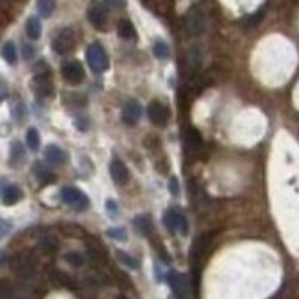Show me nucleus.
Returning a JSON list of instances; mask_svg holds the SVG:
<instances>
[{"mask_svg": "<svg viewBox=\"0 0 299 299\" xmlns=\"http://www.w3.org/2000/svg\"><path fill=\"white\" fill-rule=\"evenodd\" d=\"M22 158H24V147H22L18 141H15V143L11 145V164H17V162H20Z\"/></svg>", "mask_w": 299, "mask_h": 299, "instance_id": "nucleus-29", "label": "nucleus"}, {"mask_svg": "<svg viewBox=\"0 0 299 299\" xmlns=\"http://www.w3.org/2000/svg\"><path fill=\"white\" fill-rule=\"evenodd\" d=\"M32 86H33L35 94L41 96V98H48V96H51V92H53V84H51V79L50 75H48V72L35 75Z\"/></svg>", "mask_w": 299, "mask_h": 299, "instance_id": "nucleus-11", "label": "nucleus"}, {"mask_svg": "<svg viewBox=\"0 0 299 299\" xmlns=\"http://www.w3.org/2000/svg\"><path fill=\"white\" fill-rule=\"evenodd\" d=\"M33 55H35L33 46H30V44H24V46H22V57H24L26 61H30V59H33Z\"/></svg>", "mask_w": 299, "mask_h": 299, "instance_id": "nucleus-35", "label": "nucleus"}, {"mask_svg": "<svg viewBox=\"0 0 299 299\" xmlns=\"http://www.w3.org/2000/svg\"><path fill=\"white\" fill-rule=\"evenodd\" d=\"M110 6H116V8H121L125 4V0H107Z\"/></svg>", "mask_w": 299, "mask_h": 299, "instance_id": "nucleus-39", "label": "nucleus"}, {"mask_svg": "<svg viewBox=\"0 0 299 299\" xmlns=\"http://www.w3.org/2000/svg\"><path fill=\"white\" fill-rule=\"evenodd\" d=\"M206 28V17H204V11L200 6H193L187 15H185V30L187 33L193 37H199Z\"/></svg>", "mask_w": 299, "mask_h": 299, "instance_id": "nucleus-3", "label": "nucleus"}, {"mask_svg": "<svg viewBox=\"0 0 299 299\" xmlns=\"http://www.w3.org/2000/svg\"><path fill=\"white\" fill-rule=\"evenodd\" d=\"M209 241H211V235H200V237L195 239V242H193V248H191L193 259H199L200 255L206 251V248L209 246Z\"/></svg>", "mask_w": 299, "mask_h": 299, "instance_id": "nucleus-17", "label": "nucleus"}, {"mask_svg": "<svg viewBox=\"0 0 299 299\" xmlns=\"http://www.w3.org/2000/svg\"><path fill=\"white\" fill-rule=\"evenodd\" d=\"M37 9H39V15L44 18L51 17L53 9H55V0H37Z\"/></svg>", "mask_w": 299, "mask_h": 299, "instance_id": "nucleus-23", "label": "nucleus"}, {"mask_svg": "<svg viewBox=\"0 0 299 299\" xmlns=\"http://www.w3.org/2000/svg\"><path fill=\"white\" fill-rule=\"evenodd\" d=\"M22 112H24V107H22V105H17V107H15V112H13L15 119H22V116H24Z\"/></svg>", "mask_w": 299, "mask_h": 299, "instance_id": "nucleus-38", "label": "nucleus"}, {"mask_svg": "<svg viewBox=\"0 0 299 299\" xmlns=\"http://www.w3.org/2000/svg\"><path fill=\"white\" fill-rule=\"evenodd\" d=\"M2 57H4V61L9 63V65H15V63H17V48H15V44L11 41L6 42V44L2 46Z\"/></svg>", "mask_w": 299, "mask_h": 299, "instance_id": "nucleus-22", "label": "nucleus"}, {"mask_svg": "<svg viewBox=\"0 0 299 299\" xmlns=\"http://www.w3.org/2000/svg\"><path fill=\"white\" fill-rule=\"evenodd\" d=\"M134 226H136V230H138L143 237H149L150 232H152V222H150L149 215H138L134 218Z\"/></svg>", "mask_w": 299, "mask_h": 299, "instance_id": "nucleus-20", "label": "nucleus"}, {"mask_svg": "<svg viewBox=\"0 0 299 299\" xmlns=\"http://www.w3.org/2000/svg\"><path fill=\"white\" fill-rule=\"evenodd\" d=\"M117 299H127V298H123V296H121V298H117Z\"/></svg>", "mask_w": 299, "mask_h": 299, "instance_id": "nucleus-41", "label": "nucleus"}, {"mask_svg": "<svg viewBox=\"0 0 299 299\" xmlns=\"http://www.w3.org/2000/svg\"><path fill=\"white\" fill-rule=\"evenodd\" d=\"M110 176H112V180L117 185L127 183V180H129V169H127V166H125L121 160L114 158L110 162Z\"/></svg>", "mask_w": 299, "mask_h": 299, "instance_id": "nucleus-12", "label": "nucleus"}, {"mask_svg": "<svg viewBox=\"0 0 299 299\" xmlns=\"http://www.w3.org/2000/svg\"><path fill=\"white\" fill-rule=\"evenodd\" d=\"M169 193H171L173 197H178V195H180V185H178V178H176V176H171V178H169Z\"/></svg>", "mask_w": 299, "mask_h": 299, "instance_id": "nucleus-33", "label": "nucleus"}, {"mask_svg": "<svg viewBox=\"0 0 299 299\" xmlns=\"http://www.w3.org/2000/svg\"><path fill=\"white\" fill-rule=\"evenodd\" d=\"M200 63H202V57H200V50L199 48H191L189 50V66L193 70H197L200 66Z\"/></svg>", "mask_w": 299, "mask_h": 299, "instance_id": "nucleus-31", "label": "nucleus"}, {"mask_svg": "<svg viewBox=\"0 0 299 299\" xmlns=\"http://www.w3.org/2000/svg\"><path fill=\"white\" fill-rule=\"evenodd\" d=\"M44 158L48 164L51 166H63L65 162H66V152L61 149L59 145H48L46 149H44Z\"/></svg>", "mask_w": 299, "mask_h": 299, "instance_id": "nucleus-13", "label": "nucleus"}, {"mask_svg": "<svg viewBox=\"0 0 299 299\" xmlns=\"http://www.w3.org/2000/svg\"><path fill=\"white\" fill-rule=\"evenodd\" d=\"M41 248L44 249V251H48V253H53V251H57V248H59V241L53 235H44L41 239Z\"/></svg>", "mask_w": 299, "mask_h": 299, "instance_id": "nucleus-25", "label": "nucleus"}, {"mask_svg": "<svg viewBox=\"0 0 299 299\" xmlns=\"http://www.w3.org/2000/svg\"><path fill=\"white\" fill-rule=\"evenodd\" d=\"M65 261H66L68 265L75 266V268H79V266L84 265V257L81 253H77V251H68L66 255H65Z\"/></svg>", "mask_w": 299, "mask_h": 299, "instance_id": "nucleus-28", "label": "nucleus"}, {"mask_svg": "<svg viewBox=\"0 0 299 299\" xmlns=\"http://www.w3.org/2000/svg\"><path fill=\"white\" fill-rule=\"evenodd\" d=\"M152 53H154V57L156 59H162V61H166L169 57V46H167V42L164 41H156L154 42V46H152Z\"/></svg>", "mask_w": 299, "mask_h": 299, "instance_id": "nucleus-26", "label": "nucleus"}, {"mask_svg": "<svg viewBox=\"0 0 299 299\" xmlns=\"http://www.w3.org/2000/svg\"><path fill=\"white\" fill-rule=\"evenodd\" d=\"M51 46H53V50L57 51L59 55H65V53H68V51H72L75 46L74 32H72L70 28H63V30H59L57 35L53 37Z\"/></svg>", "mask_w": 299, "mask_h": 299, "instance_id": "nucleus-5", "label": "nucleus"}, {"mask_svg": "<svg viewBox=\"0 0 299 299\" xmlns=\"http://www.w3.org/2000/svg\"><path fill=\"white\" fill-rule=\"evenodd\" d=\"M65 101H66L68 105H77V107H84L86 105L84 96H79V94H68Z\"/></svg>", "mask_w": 299, "mask_h": 299, "instance_id": "nucleus-32", "label": "nucleus"}, {"mask_svg": "<svg viewBox=\"0 0 299 299\" xmlns=\"http://www.w3.org/2000/svg\"><path fill=\"white\" fill-rule=\"evenodd\" d=\"M141 117V105L138 101H127L123 105V110H121V119H123L125 125H129V127H134V125L140 121Z\"/></svg>", "mask_w": 299, "mask_h": 299, "instance_id": "nucleus-10", "label": "nucleus"}, {"mask_svg": "<svg viewBox=\"0 0 299 299\" xmlns=\"http://www.w3.org/2000/svg\"><path fill=\"white\" fill-rule=\"evenodd\" d=\"M22 199V191L18 189L17 185H8L4 193H2V202H4V206H13V204H17L18 200Z\"/></svg>", "mask_w": 299, "mask_h": 299, "instance_id": "nucleus-16", "label": "nucleus"}, {"mask_svg": "<svg viewBox=\"0 0 299 299\" xmlns=\"http://www.w3.org/2000/svg\"><path fill=\"white\" fill-rule=\"evenodd\" d=\"M116 257H117V261H119L121 265H125L127 268H131V270H138V266H140L138 259H134L133 255L125 253V251H121V249H117L116 251Z\"/></svg>", "mask_w": 299, "mask_h": 299, "instance_id": "nucleus-24", "label": "nucleus"}, {"mask_svg": "<svg viewBox=\"0 0 299 299\" xmlns=\"http://www.w3.org/2000/svg\"><path fill=\"white\" fill-rule=\"evenodd\" d=\"M33 175L35 178L39 180L41 183H48L53 180V175H51V171H48L46 167L42 166V164H35L33 166Z\"/></svg>", "mask_w": 299, "mask_h": 299, "instance_id": "nucleus-21", "label": "nucleus"}, {"mask_svg": "<svg viewBox=\"0 0 299 299\" xmlns=\"http://www.w3.org/2000/svg\"><path fill=\"white\" fill-rule=\"evenodd\" d=\"M26 141H28V147L32 150L39 149V145H41L39 131H37V129H28V133H26Z\"/></svg>", "mask_w": 299, "mask_h": 299, "instance_id": "nucleus-27", "label": "nucleus"}, {"mask_svg": "<svg viewBox=\"0 0 299 299\" xmlns=\"http://www.w3.org/2000/svg\"><path fill=\"white\" fill-rule=\"evenodd\" d=\"M2 263H4V253L0 251V265H2Z\"/></svg>", "mask_w": 299, "mask_h": 299, "instance_id": "nucleus-40", "label": "nucleus"}, {"mask_svg": "<svg viewBox=\"0 0 299 299\" xmlns=\"http://www.w3.org/2000/svg\"><path fill=\"white\" fill-rule=\"evenodd\" d=\"M117 35L125 39V41H134L136 39V28L133 26L131 20H119L117 24Z\"/></svg>", "mask_w": 299, "mask_h": 299, "instance_id": "nucleus-18", "label": "nucleus"}, {"mask_svg": "<svg viewBox=\"0 0 299 299\" xmlns=\"http://www.w3.org/2000/svg\"><path fill=\"white\" fill-rule=\"evenodd\" d=\"M182 216H183L182 213L176 211V209H167L166 213H164V226H166L171 233H176L178 232V226H180Z\"/></svg>", "mask_w": 299, "mask_h": 299, "instance_id": "nucleus-15", "label": "nucleus"}, {"mask_svg": "<svg viewBox=\"0 0 299 299\" xmlns=\"http://www.w3.org/2000/svg\"><path fill=\"white\" fill-rule=\"evenodd\" d=\"M86 61H88V65L90 68L96 72V74H103V72H107L108 70V55L105 48L101 46L100 42H94L88 46V50H86Z\"/></svg>", "mask_w": 299, "mask_h": 299, "instance_id": "nucleus-1", "label": "nucleus"}, {"mask_svg": "<svg viewBox=\"0 0 299 299\" xmlns=\"http://www.w3.org/2000/svg\"><path fill=\"white\" fill-rule=\"evenodd\" d=\"M75 127H77V129H79V131H88V119H86V117H84V119H81V117H77V119H75Z\"/></svg>", "mask_w": 299, "mask_h": 299, "instance_id": "nucleus-36", "label": "nucleus"}, {"mask_svg": "<svg viewBox=\"0 0 299 299\" xmlns=\"http://www.w3.org/2000/svg\"><path fill=\"white\" fill-rule=\"evenodd\" d=\"M88 20H90V24L94 26L96 30L105 32V30H107V24H108L107 8H103L100 4H92L90 8H88Z\"/></svg>", "mask_w": 299, "mask_h": 299, "instance_id": "nucleus-9", "label": "nucleus"}, {"mask_svg": "<svg viewBox=\"0 0 299 299\" xmlns=\"http://www.w3.org/2000/svg\"><path fill=\"white\" fill-rule=\"evenodd\" d=\"M11 268L22 277H30L35 272V257L32 251H20L11 259Z\"/></svg>", "mask_w": 299, "mask_h": 299, "instance_id": "nucleus-4", "label": "nucleus"}, {"mask_svg": "<svg viewBox=\"0 0 299 299\" xmlns=\"http://www.w3.org/2000/svg\"><path fill=\"white\" fill-rule=\"evenodd\" d=\"M61 74L66 79L68 83L72 84H79L84 79V70L83 65L79 61H70V63H65L63 68H61Z\"/></svg>", "mask_w": 299, "mask_h": 299, "instance_id": "nucleus-8", "label": "nucleus"}, {"mask_svg": "<svg viewBox=\"0 0 299 299\" xmlns=\"http://www.w3.org/2000/svg\"><path fill=\"white\" fill-rule=\"evenodd\" d=\"M11 222L9 220H4V218H0V239H4L6 235H9V232H11Z\"/></svg>", "mask_w": 299, "mask_h": 299, "instance_id": "nucleus-34", "label": "nucleus"}, {"mask_svg": "<svg viewBox=\"0 0 299 299\" xmlns=\"http://www.w3.org/2000/svg\"><path fill=\"white\" fill-rule=\"evenodd\" d=\"M42 33V26H41V20L37 17H30L28 18V22H26V35L32 39V41H37Z\"/></svg>", "mask_w": 299, "mask_h": 299, "instance_id": "nucleus-19", "label": "nucleus"}, {"mask_svg": "<svg viewBox=\"0 0 299 299\" xmlns=\"http://www.w3.org/2000/svg\"><path fill=\"white\" fill-rule=\"evenodd\" d=\"M107 211L110 213V216H116L117 215V204L114 200H108L107 202Z\"/></svg>", "mask_w": 299, "mask_h": 299, "instance_id": "nucleus-37", "label": "nucleus"}, {"mask_svg": "<svg viewBox=\"0 0 299 299\" xmlns=\"http://www.w3.org/2000/svg\"><path fill=\"white\" fill-rule=\"evenodd\" d=\"M167 282H169V286L173 290L175 299H189V284H187V279L180 272L171 270L167 274Z\"/></svg>", "mask_w": 299, "mask_h": 299, "instance_id": "nucleus-6", "label": "nucleus"}, {"mask_svg": "<svg viewBox=\"0 0 299 299\" xmlns=\"http://www.w3.org/2000/svg\"><path fill=\"white\" fill-rule=\"evenodd\" d=\"M183 141H185L187 149H191V150H200L202 149V145H204L200 133L197 129H193V127H189V129L183 133Z\"/></svg>", "mask_w": 299, "mask_h": 299, "instance_id": "nucleus-14", "label": "nucleus"}, {"mask_svg": "<svg viewBox=\"0 0 299 299\" xmlns=\"http://www.w3.org/2000/svg\"><path fill=\"white\" fill-rule=\"evenodd\" d=\"M61 200H63L66 206L74 208L75 211H84V209H88V206H90L88 197H86L83 191H79L77 187H72V185L61 189Z\"/></svg>", "mask_w": 299, "mask_h": 299, "instance_id": "nucleus-2", "label": "nucleus"}, {"mask_svg": "<svg viewBox=\"0 0 299 299\" xmlns=\"http://www.w3.org/2000/svg\"><path fill=\"white\" fill-rule=\"evenodd\" d=\"M107 235L110 239H114V241H127V232H125L123 228H110L107 232Z\"/></svg>", "mask_w": 299, "mask_h": 299, "instance_id": "nucleus-30", "label": "nucleus"}, {"mask_svg": "<svg viewBox=\"0 0 299 299\" xmlns=\"http://www.w3.org/2000/svg\"><path fill=\"white\" fill-rule=\"evenodd\" d=\"M147 114H149V119L156 127H166L167 121H169V110L160 101H150L149 107H147Z\"/></svg>", "mask_w": 299, "mask_h": 299, "instance_id": "nucleus-7", "label": "nucleus"}]
</instances>
